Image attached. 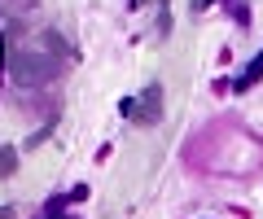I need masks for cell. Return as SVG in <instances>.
Listing matches in <instances>:
<instances>
[{
    "instance_id": "obj_5",
    "label": "cell",
    "mask_w": 263,
    "mask_h": 219,
    "mask_svg": "<svg viewBox=\"0 0 263 219\" xmlns=\"http://www.w3.org/2000/svg\"><path fill=\"white\" fill-rule=\"evenodd\" d=\"M202 5H206V0H202Z\"/></svg>"
},
{
    "instance_id": "obj_6",
    "label": "cell",
    "mask_w": 263,
    "mask_h": 219,
    "mask_svg": "<svg viewBox=\"0 0 263 219\" xmlns=\"http://www.w3.org/2000/svg\"><path fill=\"white\" fill-rule=\"evenodd\" d=\"M62 219H66V215H62Z\"/></svg>"
},
{
    "instance_id": "obj_3",
    "label": "cell",
    "mask_w": 263,
    "mask_h": 219,
    "mask_svg": "<svg viewBox=\"0 0 263 219\" xmlns=\"http://www.w3.org/2000/svg\"><path fill=\"white\" fill-rule=\"evenodd\" d=\"M13 171H18V153L0 145V175H13Z\"/></svg>"
},
{
    "instance_id": "obj_1",
    "label": "cell",
    "mask_w": 263,
    "mask_h": 219,
    "mask_svg": "<svg viewBox=\"0 0 263 219\" xmlns=\"http://www.w3.org/2000/svg\"><path fill=\"white\" fill-rule=\"evenodd\" d=\"M136 105H145V110H136L132 118H141V123H158V118H162V88L149 84V88H145V96H141Z\"/></svg>"
},
{
    "instance_id": "obj_4",
    "label": "cell",
    "mask_w": 263,
    "mask_h": 219,
    "mask_svg": "<svg viewBox=\"0 0 263 219\" xmlns=\"http://www.w3.org/2000/svg\"><path fill=\"white\" fill-rule=\"evenodd\" d=\"M0 70H5V39H0Z\"/></svg>"
},
{
    "instance_id": "obj_2",
    "label": "cell",
    "mask_w": 263,
    "mask_h": 219,
    "mask_svg": "<svg viewBox=\"0 0 263 219\" xmlns=\"http://www.w3.org/2000/svg\"><path fill=\"white\" fill-rule=\"evenodd\" d=\"M259 79H263V48H259V57L250 62V70H246V75L237 79L233 88H237V92H246V88H250V84H259Z\"/></svg>"
}]
</instances>
